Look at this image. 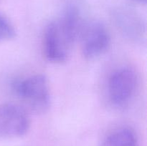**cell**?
<instances>
[{"label": "cell", "mask_w": 147, "mask_h": 146, "mask_svg": "<svg viewBox=\"0 0 147 146\" xmlns=\"http://www.w3.org/2000/svg\"><path fill=\"white\" fill-rule=\"evenodd\" d=\"M133 1L138 3H140V4H146L147 0H133Z\"/></svg>", "instance_id": "ba28073f"}, {"label": "cell", "mask_w": 147, "mask_h": 146, "mask_svg": "<svg viewBox=\"0 0 147 146\" xmlns=\"http://www.w3.org/2000/svg\"><path fill=\"white\" fill-rule=\"evenodd\" d=\"M27 112L14 103L0 104V137L11 138L22 136L30 129Z\"/></svg>", "instance_id": "5b68a950"}, {"label": "cell", "mask_w": 147, "mask_h": 146, "mask_svg": "<svg viewBox=\"0 0 147 146\" xmlns=\"http://www.w3.org/2000/svg\"><path fill=\"white\" fill-rule=\"evenodd\" d=\"M138 78L134 70L123 67L112 73L108 82V95L112 104L124 107L131 101L136 92Z\"/></svg>", "instance_id": "3957f363"}, {"label": "cell", "mask_w": 147, "mask_h": 146, "mask_svg": "<svg viewBox=\"0 0 147 146\" xmlns=\"http://www.w3.org/2000/svg\"><path fill=\"white\" fill-rule=\"evenodd\" d=\"M101 146H137V140L130 129L121 128L109 135Z\"/></svg>", "instance_id": "8992f818"}, {"label": "cell", "mask_w": 147, "mask_h": 146, "mask_svg": "<svg viewBox=\"0 0 147 146\" xmlns=\"http://www.w3.org/2000/svg\"><path fill=\"white\" fill-rule=\"evenodd\" d=\"M79 39L81 43L82 54L89 60L100 57L110 47V34L106 26L100 21H91L83 24Z\"/></svg>", "instance_id": "277c9868"}, {"label": "cell", "mask_w": 147, "mask_h": 146, "mask_svg": "<svg viewBox=\"0 0 147 146\" xmlns=\"http://www.w3.org/2000/svg\"><path fill=\"white\" fill-rule=\"evenodd\" d=\"M82 27L80 14L73 8H67L60 19L49 23L44 34L47 60L53 63L66 61L73 45L79 39Z\"/></svg>", "instance_id": "6da1fadb"}, {"label": "cell", "mask_w": 147, "mask_h": 146, "mask_svg": "<svg viewBox=\"0 0 147 146\" xmlns=\"http://www.w3.org/2000/svg\"><path fill=\"white\" fill-rule=\"evenodd\" d=\"M16 94L30 110L40 114L50 107V93L48 82L43 74H34L13 84Z\"/></svg>", "instance_id": "7a4b0ae2"}, {"label": "cell", "mask_w": 147, "mask_h": 146, "mask_svg": "<svg viewBox=\"0 0 147 146\" xmlns=\"http://www.w3.org/2000/svg\"><path fill=\"white\" fill-rule=\"evenodd\" d=\"M16 31L9 21L0 15V42L8 41L15 37Z\"/></svg>", "instance_id": "52a82bcc"}]
</instances>
